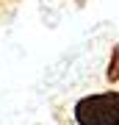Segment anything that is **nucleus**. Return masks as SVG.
<instances>
[{
	"mask_svg": "<svg viewBox=\"0 0 119 125\" xmlns=\"http://www.w3.org/2000/svg\"><path fill=\"white\" fill-rule=\"evenodd\" d=\"M78 125H119V89L86 94L72 108Z\"/></svg>",
	"mask_w": 119,
	"mask_h": 125,
	"instance_id": "obj_1",
	"label": "nucleus"
},
{
	"mask_svg": "<svg viewBox=\"0 0 119 125\" xmlns=\"http://www.w3.org/2000/svg\"><path fill=\"white\" fill-rule=\"evenodd\" d=\"M105 78L111 81V83H116V81H119V45L114 47V53H111V61H108V72H105Z\"/></svg>",
	"mask_w": 119,
	"mask_h": 125,
	"instance_id": "obj_2",
	"label": "nucleus"
},
{
	"mask_svg": "<svg viewBox=\"0 0 119 125\" xmlns=\"http://www.w3.org/2000/svg\"><path fill=\"white\" fill-rule=\"evenodd\" d=\"M75 3H83V0H75Z\"/></svg>",
	"mask_w": 119,
	"mask_h": 125,
	"instance_id": "obj_3",
	"label": "nucleus"
}]
</instances>
